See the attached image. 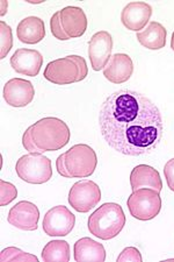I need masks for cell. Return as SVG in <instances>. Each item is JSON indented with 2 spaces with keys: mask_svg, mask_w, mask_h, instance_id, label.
<instances>
[{
  "mask_svg": "<svg viewBox=\"0 0 174 262\" xmlns=\"http://www.w3.org/2000/svg\"><path fill=\"white\" fill-rule=\"evenodd\" d=\"M31 127L33 140L42 153L62 149L71 139V132L66 122L55 117L43 118Z\"/></svg>",
  "mask_w": 174,
  "mask_h": 262,
  "instance_id": "cell-3",
  "label": "cell"
},
{
  "mask_svg": "<svg viewBox=\"0 0 174 262\" xmlns=\"http://www.w3.org/2000/svg\"><path fill=\"white\" fill-rule=\"evenodd\" d=\"M18 197V190L10 182L0 180V205L6 206Z\"/></svg>",
  "mask_w": 174,
  "mask_h": 262,
  "instance_id": "cell-24",
  "label": "cell"
},
{
  "mask_svg": "<svg viewBox=\"0 0 174 262\" xmlns=\"http://www.w3.org/2000/svg\"><path fill=\"white\" fill-rule=\"evenodd\" d=\"M6 103L13 107H26L35 97V89L33 84L23 78H12L3 90Z\"/></svg>",
  "mask_w": 174,
  "mask_h": 262,
  "instance_id": "cell-12",
  "label": "cell"
},
{
  "mask_svg": "<svg viewBox=\"0 0 174 262\" xmlns=\"http://www.w3.org/2000/svg\"><path fill=\"white\" fill-rule=\"evenodd\" d=\"M42 259L45 262H69L70 246L65 240H53L42 251Z\"/></svg>",
  "mask_w": 174,
  "mask_h": 262,
  "instance_id": "cell-21",
  "label": "cell"
},
{
  "mask_svg": "<svg viewBox=\"0 0 174 262\" xmlns=\"http://www.w3.org/2000/svg\"><path fill=\"white\" fill-rule=\"evenodd\" d=\"M134 73V63L129 55L114 54L104 69V76L110 83L122 84L128 82Z\"/></svg>",
  "mask_w": 174,
  "mask_h": 262,
  "instance_id": "cell-15",
  "label": "cell"
},
{
  "mask_svg": "<svg viewBox=\"0 0 174 262\" xmlns=\"http://www.w3.org/2000/svg\"><path fill=\"white\" fill-rule=\"evenodd\" d=\"M43 66V56L35 49L21 48L12 55L11 67L18 74L35 77Z\"/></svg>",
  "mask_w": 174,
  "mask_h": 262,
  "instance_id": "cell-13",
  "label": "cell"
},
{
  "mask_svg": "<svg viewBox=\"0 0 174 262\" xmlns=\"http://www.w3.org/2000/svg\"><path fill=\"white\" fill-rule=\"evenodd\" d=\"M171 48H172V50L174 52V32L172 34V39H171Z\"/></svg>",
  "mask_w": 174,
  "mask_h": 262,
  "instance_id": "cell-31",
  "label": "cell"
},
{
  "mask_svg": "<svg viewBox=\"0 0 174 262\" xmlns=\"http://www.w3.org/2000/svg\"><path fill=\"white\" fill-rule=\"evenodd\" d=\"M113 37L108 32L100 31L92 36L88 43V57L94 71L104 70L112 57Z\"/></svg>",
  "mask_w": 174,
  "mask_h": 262,
  "instance_id": "cell-10",
  "label": "cell"
},
{
  "mask_svg": "<svg viewBox=\"0 0 174 262\" xmlns=\"http://www.w3.org/2000/svg\"><path fill=\"white\" fill-rule=\"evenodd\" d=\"M15 170L19 179L31 184H43L53 177L52 161L39 153H29L18 160Z\"/></svg>",
  "mask_w": 174,
  "mask_h": 262,
  "instance_id": "cell-4",
  "label": "cell"
},
{
  "mask_svg": "<svg viewBox=\"0 0 174 262\" xmlns=\"http://www.w3.org/2000/svg\"><path fill=\"white\" fill-rule=\"evenodd\" d=\"M50 29H52V34L55 37H56L57 40L66 41L70 39L62 26L61 11L56 12V13L52 16V19H50Z\"/></svg>",
  "mask_w": 174,
  "mask_h": 262,
  "instance_id": "cell-25",
  "label": "cell"
},
{
  "mask_svg": "<svg viewBox=\"0 0 174 262\" xmlns=\"http://www.w3.org/2000/svg\"><path fill=\"white\" fill-rule=\"evenodd\" d=\"M130 185L133 191L141 188H151L160 192L163 190V181L158 170L146 164L135 167L130 174Z\"/></svg>",
  "mask_w": 174,
  "mask_h": 262,
  "instance_id": "cell-17",
  "label": "cell"
},
{
  "mask_svg": "<svg viewBox=\"0 0 174 262\" xmlns=\"http://www.w3.org/2000/svg\"><path fill=\"white\" fill-rule=\"evenodd\" d=\"M101 201V190L95 182L83 180L72 185L69 192V203L76 211L87 213L99 204Z\"/></svg>",
  "mask_w": 174,
  "mask_h": 262,
  "instance_id": "cell-7",
  "label": "cell"
},
{
  "mask_svg": "<svg viewBox=\"0 0 174 262\" xmlns=\"http://www.w3.org/2000/svg\"><path fill=\"white\" fill-rule=\"evenodd\" d=\"M76 225V215L64 205H57L45 213L43 231L49 236H65Z\"/></svg>",
  "mask_w": 174,
  "mask_h": 262,
  "instance_id": "cell-9",
  "label": "cell"
},
{
  "mask_svg": "<svg viewBox=\"0 0 174 262\" xmlns=\"http://www.w3.org/2000/svg\"><path fill=\"white\" fill-rule=\"evenodd\" d=\"M0 261L11 262V261H21V262H39V259L35 255L24 253L16 247H7L3 249L0 254Z\"/></svg>",
  "mask_w": 174,
  "mask_h": 262,
  "instance_id": "cell-22",
  "label": "cell"
},
{
  "mask_svg": "<svg viewBox=\"0 0 174 262\" xmlns=\"http://www.w3.org/2000/svg\"><path fill=\"white\" fill-rule=\"evenodd\" d=\"M22 145L26 148V150H28L29 153H39L42 154V150L40 148H37V146L34 142L33 138H32V127H28L26 132L23 133L22 137Z\"/></svg>",
  "mask_w": 174,
  "mask_h": 262,
  "instance_id": "cell-27",
  "label": "cell"
},
{
  "mask_svg": "<svg viewBox=\"0 0 174 262\" xmlns=\"http://www.w3.org/2000/svg\"><path fill=\"white\" fill-rule=\"evenodd\" d=\"M127 205L134 218L142 222L151 221L161 210L160 192L151 188L137 189L128 197Z\"/></svg>",
  "mask_w": 174,
  "mask_h": 262,
  "instance_id": "cell-6",
  "label": "cell"
},
{
  "mask_svg": "<svg viewBox=\"0 0 174 262\" xmlns=\"http://www.w3.org/2000/svg\"><path fill=\"white\" fill-rule=\"evenodd\" d=\"M167 31L163 25L151 21L147 27L142 32L136 34V39L138 40L144 48L150 50H159L166 46Z\"/></svg>",
  "mask_w": 174,
  "mask_h": 262,
  "instance_id": "cell-19",
  "label": "cell"
},
{
  "mask_svg": "<svg viewBox=\"0 0 174 262\" xmlns=\"http://www.w3.org/2000/svg\"><path fill=\"white\" fill-rule=\"evenodd\" d=\"M13 47V35H12L11 26L5 23V21H0V58L4 60L7 56V54L11 52Z\"/></svg>",
  "mask_w": 174,
  "mask_h": 262,
  "instance_id": "cell-23",
  "label": "cell"
},
{
  "mask_svg": "<svg viewBox=\"0 0 174 262\" xmlns=\"http://www.w3.org/2000/svg\"><path fill=\"white\" fill-rule=\"evenodd\" d=\"M64 161L70 179H85L95 171L97 156L91 146L78 143L64 153Z\"/></svg>",
  "mask_w": 174,
  "mask_h": 262,
  "instance_id": "cell-5",
  "label": "cell"
},
{
  "mask_svg": "<svg viewBox=\"0 0 174 262\" xmlns=\"http://www.w3.org/2000/svg\"><path fill=\"white\" fill-rule=\"evenodd\" d=\"M164 175L168 188L174 192V159L168 160L164 167Z\"/></svg>",
  "mask_w": 174,
  "mask_h": 262,
  "instance_id": "cell-28",
  "label": "cell"
},
{
  "mask_svg": "<svg viewBox=\"0 0 174 262\" xmlns=\"http://www.w3.org/2000/svg\"><path fill=\"white\" fill-rule=\"evenodd\" d=\"M74 261L77 262H104L106 251L103 244H99L91 238H82L74 244Z\"/></svg>",
  "mask_w": 174,
  "mask_h": 262,
  "instance_id": "cell-20",
  "label": "cell"
},
{
  "mask_svg": "<svg viewBox=\"0 0 174 262\" xmlns=\"http://www.w3.org/2000/svg\"><path fill=\"white\" fill-rule=\"evenodd\" d=\"M43 76L46 81L56 85H69L72 83L82 82L79 67L71 57V55L48 63Z\"/></svg>",
  "mask_w": 174,
  "mask_h": 262,
  "instance_id": "cell-8",
  "label": "cell"
},
{
  "mask_svg": "<svg viewBox=\"0 0 174 262\" xmlns=\"http://www.w3.org/2000/svg\"><path fill=\"white\" fill-rule=\"evenodd\" d=\"M61 23L70 39L83 36L87 29V18L83 8L67 6L61 10Z\"/></svg>",
  "mask_w": 174,
  "mask_h": 262,
  "instance_id": "cell-16",
  "label": "cell"
},
{
  "mask_svg": "<svg viewBox=\"0 0 174 262\" xmlns=\"http://www.w3.org/2000/svg\"><path fill=\"white\" fill-rule=\"evenodd\" d=\"M28 3L29 4H41V3H43V0H39V2H32V0H29Z\"/></svg>",
  "mask_w": 174,
  "mask_h": 262,
  "instance_id": "cell-32",
  "label": "cell"
},
{
  "mask_svg": "<svg viewBox=\"0 0 174 262\" xmlns=\"http://www.w3.org/2000/svg\"><path fill=\"white\" fill-rule=\"evenodd\" d=\"M7 221L11 225L22 231H35L39 227L40 211L32 202L21 201L10 210Z\"/></svg>",
  "mask_w": 174,
  "mask_h": 262,
  "instance_id": "cell-11",
  "label": "cell"
},
{
  "mask_svg": "<svg viewBox=\"0 0 174 262\" xmlns=\"http://www.w3.org/2000/svg\"><path fill=\"white\" fill-rule=\"evenodd\" d=\"M8 6V4L6 2H2V15L6 14V7Z\"/></svg>",
  "mask_w": 174,
  "mask_h": 262,
  "instance_id": "cell-30",
  "label": "cell"
},
{
  "mask_svg": "<svg viewBox=\"0 0 174 262\" xmlns=\"http://www.w3.org/2000/svg\"><path fill=\"white\" fill-rule=\"evenodd\" d=\"M126 215L117 203H105L88 217V231L101 240H110L121 233Z\"/></svg>",
  "mask_w": 174,
  "mask_h": 262,
  "instance_id": "cell-2",
  "label": "cell"
},
{
  "mask_svg": "<svg viewBox=\"0 0 174 262\" xmlns=\"http://www.w3.org/2000/svg\"><path fill=\"white\" fill-rule=\"evenodd\" d=\"M56 168H57V171L58 174L65 177V179H70V175L67 174V170H66V167H65V161H64V153L62 155H59L57 160H56Z\"/></svg>",
  "mask_w": 174,
  "mask_h": 262,
  "instance_id": "cell-29",
  "label": "cell"
},
{
  "mask_svg": "<svg viewBox=\"0 0 174 262\" xmlns=\"http://www.w3.org/2000/svg\"><path fill=\"white\" fill-rule=\"evenodd\" d=\"M101 134L123 155L154 153L163 137V118L155 103L139 92L118 90L104 101L99 113Z\"/></svg>",
  "mask_w": 174,
  "mask_h": 262,
  "instance_id": "cell-1",
  "label": "cell"
},
{
  "mask_svg": "<svg viewBox=\"0 0 174 262\" xmlns=\"http://www.w3.org/2000/svg\"><path fill=\"white\" fill-rule=\"evenodd\" d=\"M117 262H142V254L136 247H127L117 256Z\"/></svg>",
  "mask_w": 174,
  "mask_h": 262,
  "instance_id": "cell-26",
  "label": "cell"
},
{
  "mask_svg": "<svg viewBox=\"0 0 174 262\" xmlns=\"http://www.w3.org/2000/svg\"><path fill=\"white\" fill-rule=\"evenodd\" d=\"M16 36L20 42L26 45H36L44 39V21L37 16H28L20 21L16 28Z\"/></svg>",
  "mask_w": 174,
  "mask_h": 262,
  "instance_id": "cell-18",
  "label": "cell"
},
{
  "mask_svg": "<svg viewBox=\"0 0 174 262\" xmlns=\"http://www.w3.org/2000/svg\"><path fill=\"white\" fill-rule=\"evenodd\" d=\"M152 15V7L146 3H129L122 10L121 21L127 29L138 33L146 26Z\"/></svg>",
  "mask_w": 174,
  "mask_h": 262,
  "instance_id": "cell-14",
  "label": "cell"
}]
</instances>
